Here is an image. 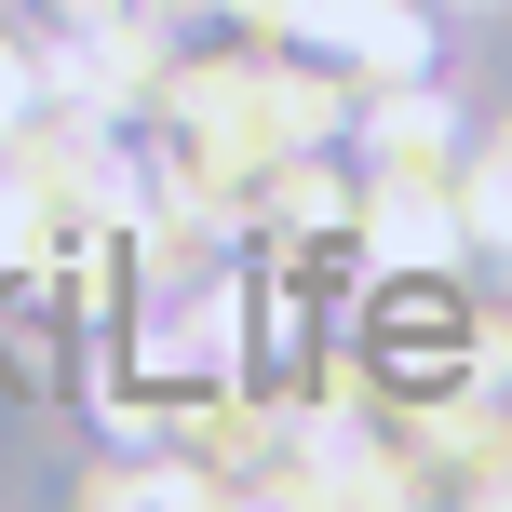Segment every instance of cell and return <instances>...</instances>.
Returning a JSON list of instances; mask_svg holds the SVG:
<instances>
[{
  "label": "cell",
  "mask_w": 512,
  "mask_h": 512,
  "mask_svg": "<svg viewBox=\"0 0 512 512\" xmlns=\"http://www.w3.org/2000/svg\"><path fill=\"white\" fill-rule=\"evenodd\" d=\"M81 512H230V499H216L189 459H122V472L81 486Z\"/></svg>",
  "instance_id": "6da1fadb"
},
{
  "label": "cell",
  "mask_w": 512,
  "mask_h": 512,
  "mask_svg": "<svg viewBox=\"0 0 512 512\" xmlns=\"http://www.w3.org/2000/svg\"><path fill=\"white\" fill-rule=\"evenodd\" d=\"M459 230H472V243H512V135L459 162Z\"/></svg>",
  "instance_id": "7a4b0ae2"
}]
</instances>
